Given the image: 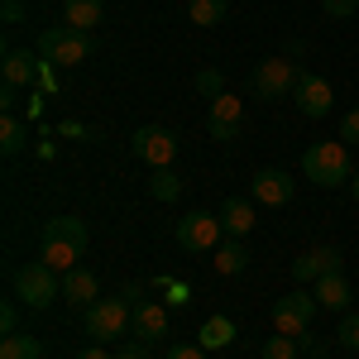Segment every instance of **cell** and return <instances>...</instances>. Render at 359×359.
<instances>
[{
    "instance_id": "obj_29",
    "label": "cell",
    "mask_w": 359,
    "mask_h": 359,
    "mask_svg": "<svg viewBox=\"0 0 359 359\" xmlns=\"http://www.w3.org/2000/svg\"><path fill=\"white\" fill-rule=\"evenodd\" d=\"M0 331H5V335H15V331H20V297L0 306Z\"/></svg>"
},
{
    "instance_id": "obj_11",
    "label": "cell",
    "mask_w": 359,
    "mask_h": 359,
    "mask_svg": "<svg viewBox=\"0 0 359 359\" xmlns=\"http://www.w3.org/2000/svg\"><path fill=\"white\" fill-rule=\"evenodd\" d=\"M292 96H297V111H302L306 120H321V115H331V106H335V91L321 72H302Z\"/></svg>"
},
{
    "instance_id": "obj_3",
    "label": "cell",
    "mask_w": 359,
    "mask_h": 359,
    "mask_svg": "<svg viewBox=\"0 0 359 359\" xmlns=\"http://www.w3.org/2000/svg\"><path fill=\"white\" fill-rule=\"evenodd\" d=\"M15 297L34 311H48V306L62 297V273L48 269L43 259H34V264H20L15 269Z\"/></svg>"
},
{
    "instance_id": "obj_10",
    "label": "cell",
    "mask_w": 359,
    "mask_h": 359,
    "mask_svg": "<svg viewBox=\"0 0 359 359\" xmlns=\"http://www.w3.org/2000/svg\"><path fill=\"white\" fill-rule=\"evenodd\" d=\"M249 192L259 206H287L292 192H297V177L292 172H283V168H259L254 172V182H249Z\"/></svg>"
},
{
    "instance_id": "obj_13",
    "label": "cell",
    "mask_w": 359,
    "mask_h": 359,
    "mask_svg": "<svg viewBox=\"0 0 359 359\" xmlns=\"http://www.w3.org/2000/svg\"><path fill=\"white\" fill-rule=\"evenodd\" d=\"M326 273H340V249L321 245V249H306L302 259H292V278H297V287L302 283H316V278Z\"/></svg>"
},
{
    "instance_id": "obj_23",
    "label": "cell",
    "mask_w": 359,
    "mask_h": 359,
    "mask_svg": "<svg viewBox=\"0 0 359 359\" xmlns=\"http://www.w3.org/2000/svg\"><path fill=\"white\" fill-rule=\"evenodd\" d=\"M25 144H29V130L15 115H0V154L15 158V154H25Z\"/></svg>"
},
{
    "instance_id": "obj_27",
    "label": "cell",
    "mask_w": 359,
    "mask_h": 359,
    "mask_svg": "<svg viewBox=\"0 0 359 359\" xmlns=\"http://www.w3.org/2000/svg\"><path fill=\"white\" fill-rule=\"evenodd\" d=\"M196 91H201V96H211V101H216V96H225V72H221V67L196 72Z\"/></svg>"
},
{
    "instance_id": "obj_15",
    "label": "cell",
    "mask_w": 359,
    "mask_h": 359,
    "mask_svg": "<svg viewBox=\"0 0 359 359\" xmlns=\"http://www.w3.org/2000/svg\"><path fill=\"white\" fill-rule=\"evenodd\" d=\"M62 297L72 306H91L101 297V283H96L91 269H67V273H62Z\"/></svg>"
},
{
    "instance_id": "obj_28",
    "label": "cell",
    "mask_w": 359,
    "mask_h": 359,
    "mask_svg": "<svg viewBox=\"0 0 359 359\" xmlns=\"http://www.w3.org/2000/svg\"><path fill=\"white\" fill-rule=\"evenodd\" d=\"M335 340H340L345 350H359V316H340V326H335Z\"/></svg>"
},
{
    "instance_id": "obj_19",
    "label": "cell",
    "mask_w": 359,
    "mask_h": 359,
    "mask_svg": "<svg viewBox=\"0 0 359 359\" xmlns=\"http://www.w3.org/2000/svg\"><path fill=\"white\" fill-rule=\"evenodd\" d=\"M39 62H43L39 53H5V67H0V72H5V86H15V91L29 86L39 77Z\"/></svg>"
},
{
    "instance_id": "obj_20",
    "label": "cell",
    "mask_w": 359,
    "mask_h": 359,
    "mask_svg": "<svg viewBox=\"0 0 359 359\" xmlns=\"http://www.w3.org/2000/svg\"><path fill=\"white\" fill-rule=\"evenodd\" d=\"M245 269H249L245 240H235V235H230V240H221V245H216V273H221V278H235V273H245Z\"/></svg>"
},
{
    "instance_id": "obj_8",
    "label": "cell",
    "mask_w": 359,
    "mask_h": 359,
    "mask_svg": "<svg viewBox=\"0 0 359 359\" xmlns=\"http://www.w3.org/2000/svg\"><path fill=\"white\" fill-rule=\"evenodd\" d=\"M316 311H321L316 292H302V287H297V292L278 297V302H273V326H278V335H297V340H302Z\"/></svg>"
},
{
    "instance_id": "obj_30",
    "label": "cell",
    "mask_w": 359,
    "mask_h": 359,
    "mask_svg": "<svg viewBox=\"0 0 359 359\" xmlns=\"http://www.w3.org/2000/svg\"><path fill=\"white\" fill-rule=\"evenodd\" d=\"M321 10H326L331 20H350V15L359 10V0H321Z\"/></svg>"
},
{
    "instance_id": "obj_25",
    "label": "cell",
    "mask_w": 359,
    "mask_h": 359,
    "mask_svg": "<svg viewBox=\"0 0 359 359\" xmlns=\"http://www.w3.org/2000/svg\"><path fill=\"white\" fill-rule=\"evenodd\" d=\"M149 192L158 196V201H177V192H182V177H177L172 168H154V177H149Z\"/></svg>"
},
{
    "instance_id": "obj_9",
    "label": "cell",
    "mask_w": 359,
    "mask_h": 359,
    "mask_svg": "<svg viewBox=\"0 0 359 359\" xmlns=\"http://www.w3.org/2000/svg\"><path fill=\"white\" fill-rule=\"evenodd\" d=\"M130 149H135L139 163L172 168V158H177V135H172V130H163V125H139L135 139H130Z\"/></svg>"
},
{
    "instance_id": "obj_18",
    "label": "cell",
    "mask_w": 359,
    "mask_h": 359,
    "mask_svg": "<svg viewBox=\"0 0 359 359\" xmlns=\"http://www.w3.org/2000/svg\"><path fill=\"white\" fill-rule=\"evenodd\" d=\"M62 15H67V29L91 34V29L106 20V0H62Z\"/></svg>"
},
{
    "instance_id": "obj_35",
    "label": "cell",
    "mask_w": 359,
    "mask_h": 359,
    "mask_svg": "<svg viewBox=\"0 0 359 359\" xmlns=\"http://www.w3.org/2000/svg\"><path fill=\"white\" fill-rule=\"evenodd\" d=\"M77 359H115V355H111V350H106V345H91V350H82V355H77Z\"/></svg>"
},
{
    "instance_id": "obj_31",
    "label": "cell",
    "mask_w": 359,
    "mask_h": 359,
    "mask_svg": "<svg viewBox=\"0 0 359 359\" xmlns=\"http://www.w3.org/2000/svg\"><path fill=\"white\" fill-rule=\"evenodd\" d=\"M340 144H359V111H350L340 120Z\"/></svg>"
},
{
    "instance_id": "obj_12",
    "label": "cell",
    "mask_w": 359,
    "mask_h": 359,
    "mask_svg": "<svg viewBox=\"0 0 359 359\" xmlns=\"http://www.w3.org/2000/svg\"><path fill=\"white\" fill-rule=\"evenodd\" d=\"M240 115H245V106H240V96H216L211 101V115H206V130H211V139L216 144H230V139L240 135Z\"/></svg>"
},
{
    "instance_id": "obj_17",
    "label": "cell",
    "mask_w": 359,
    "mask_h": 359,
    "mask_svg": "<svg viewBox=\"0 0 359 359\" xmlns=\"http://www.w3.org/2000/svg\"><path fill=\"white\" fill-rule=\"evenodd\" d=\"M254 201H245V196H230L221 206V225H225V235H235V240H245L249 230H254Z\"/></svg>"
},
{
    "instance_id": "obj_7",
    "label": "cell",
    "mask_w": 359,
    "mask_h": 359,
    "mask_svg": "<svg viewBox=\"0 0 359 359\" xmlns=\"http://www.w3.org/2000/svg\"><path fill=\"white\" fill-rule=\"evenodd\" d=\"M172 235H177V245L187 249V254H216L225 225H221V216H211V211H187Z\"/></svg>"
},
{
    "instance_id": "obj_1",
    "label": "cell",
    "mask_w": 359,
    "mask_h": 359,
    "mask_svg": "<svg viewBox=\"0 0 359 359\" xmlns=\"http://www.w3.org/2000/svg\"><path fill=\"white\" fill-rule=\"evenodd\" d=\"M86 249V225L77 216H53V221H43V235H39V259L57 269V273H67V269H77V259H82Z\"/></svg>"
},
{
    "instance_id": "obj_4",
    "label": "cell",
    "mask_w": 359,
    "mask_h": 359,
    "mask_svg": "<svg viewBox=\"0 0 359 359\" xmlns=\"http://www.w3.org/2000/svg\"><path fill=\"white\" fill-rule=\"evenodd\" d=\"M39 57H43V67H77L91 57V34L82 29H43L39 34Z\"/></svg>"
},
{
    "instance_id": "obj_34",
    "label": "cell",
    "mask_w": 359,
    "mask_h": 359,
    "mask_svg": "<svg viewBox=\"0 0 359 359\" xmlns=\"http://www.w3.org/2000/svg\"><path fill=\"white\" fill-rule=\"evenodd\" d=\"M0 20H5V25H20V20H25V5H20V0H5V5H0Z\"/></svg>"
},
{
    "instance_id": "obj_21",
    "label": "cell",
    "mask_w": 359,
    "mask_h": 359,
    "mask_svg": "<svg viewBox=\"0 0 359 359\" xmlns=\"http://www.w3.org/2000/svg\"><path fill=\"white\" fill-rule=\"evenodd\" d=\"M196 345H201V350H225V345H235V321H230V316H206Z\"/></svg>"
},
{
    "instance_id": "obj_32",
    "label": "cell",
    "mask_w": 359,
    "mask_h": 359,
    "mask_svg": "<svg viewBox=\"0 0 359 359\" xmlns=\"http://www.w3.org/2000/svg\"><path fill=\"white\" fill-rule=\"evenodd\" d=\"M115 359H149V345H144V340H130V345L115 350Z\"/></svg>"
},
{
    "instance_id": "obj_33",
    "label": "cell",
    "mask_w": 359,
    "mask_h": 359,
    "mask_svg": "<svg viewBox=\"0 0 359 359\" xmlns=\"http://www.w3.org/2000/svg\"><path fill=\"white\" fill-rule=\"evenodd\" d=\"M168 359H206L201 345H168Z\"/></svg>"
},
{
    "instance_id": "obj_24",
    "label": "cell",
    "mask_w": 359,
    "mask_h": 359,
    "mask_svg": "<svg viewBox=\"0 0 359 359\" xmlns=\"http://www.w3.org/2000/svg\"><path fill=\"white\" fill-rule=\"evenodd\" d=\"M0 359H43V345L34 340V335H5V345H0Z\"/></svg>"
},
{
    "instance_id": "obj_26",
    "label": "cell",
    "mask_w": 359,
    "mask_h": 359,
    "mask_svg": "<svg viewBox=\"0 0 359 359\" xmlns=\"http://www.w3.org/2000/svg\"><path fill=\"white\" fill-rule=\"evenodd\" d=\"M259 359H297V335H273V340H264Z\"/></svg>"
},
{
    "instance_id": "obj_2",
    "label": "cell",
    "mask_w": 359,
    "mask_h": 359,
    "mask_svg": "<svg viewBox=\"0 0 359 359\" xmlns=\"http://www.w3.org/2000/svg\"><path fill=\"white\" fill-rule=\"evenodd\" d=\"M302 177L316 182V187H340L355 177V163H350V144H335V139H321L302 154Z\"/></svg>"
},
{
    "instance_id": "obj_5",
    "label": "cell",
    "mask_w": 359,
    "mask_h": 359,
    "mask_svg": "<svg viewBox=\"0 0 359 359\" xmlns=\"http://www.w3.org/2000/svg\"><path fill=\"white\" fill-rule=\"evenodd\" d=\"M130 321H135V311L125 297H96V302L86 306V335L96 340V345H111L120 335L130 331Z\"/></svg>"
},
{
    "instance_id": "obj_36",
    "label": "cell",
    "mask_w": 359,
    "mask_h": 359,
    "mask_svg": "<svg viewBox=\"0 0 359 359\" xmlns=\"http://www.w3.org/2000/svg\"><path fill=\"white\" fill-rule=\"evenodd\" d=\"M350 192H355V201H359V172H355V177H350Z\"/></svg>"
},
{
    "instance_id": "obj_6",
    "label": "cell",
    "mask_w": 359,
    "mask_h": 359,
    "mask_svg": "<svg viewBox=\"0 0 359 359\" xmlns=\"http://www.w3.org/2000/svg\"><path fill=\"white\" fill-rule=\"evenodd\" d=\"M297 62L292 57H264L259 67H254V77H249V86H254V96L259 101H283V96H292L297 91Z\"/></svg>"
},
{
    "instance_id": "obj_14",
    "label": "cell",
    "mask_w": 359,
    "mask_h": 359,
    "mask_svg": "<svg viewBox=\"0 0 359 359\" xmlns=\"http://www.w3.org/2000/svg\"><path fill=\"white\" fill-rule=\"evenodd\" d=\"M130 331H135V340H144V345H158V340L168 335V306L139 302V306H135V321H130Z\"/></svg>"
},
{
    "instance_id": "obj_22",
    "label": "cell",
    "mask_w": 359,
    "mask_h": 359,
    "mask_svg": "<svg viewBox=\"0 0 359 359\" xmlns=\"http://www.w3.org/2000/svg\"><path fill=\"white\" fill-rule=\"evenodd\" d=\"M225 10H230V0H187V20L196 29H211L225 20Z\"/></svg>"
},
{
    "instance_id": "obj_16",
    "label": "cell",
    "mask_w": 359,
    "mask_h": 359,
    "mask_svg": "<svg viewBox=\"0 0 359 359\" xmlns=\"http://www.w3.org/2000/svg\"><path fill=\"white\" fill-rule=\"evenodd\" d=\"M311 292H316V302L326 306V311H345V306L355 302V292H350V283H345V273H326L311 283Z\"/></svg>"
}]
</instances>
